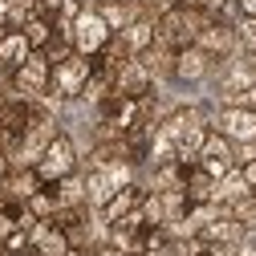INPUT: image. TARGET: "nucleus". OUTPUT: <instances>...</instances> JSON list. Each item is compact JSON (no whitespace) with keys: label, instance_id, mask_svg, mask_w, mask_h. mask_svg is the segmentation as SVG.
Masks as SVG:
<instances>
[{"label":"nucleus","instance_id":"nucleus-15","mask_svg":"<svg viewBox=\"0 0 256 256\" xmlns=\"http://www.w3.org/2000/svg\"><path fill=\"white\" fill-rule=\"evenodd\" d=\"M142 57V66L154 74V82L163 86V82H175V49H163V45H150L146 53H138Z\"/></svg>","mask_w":256,"mask_h":256},{"label":"nucleus","instance_id":"nucleus-21","mask_svg":"<svg viewBox=\"0 0 256 256\" xmlns=\"http://www.w3.org/2000/svg\"><path fill=\"white\" fill-rule=\"evenodd\" d=\"M20 33L28 37V45H33V49H45V45L53 41V20H45V16H33V20H28V24L20 28Z\"/></svg>","mask_w":256,"mask_h":256},{"label":"nucleus","instance_id":"nucleus-28","mask_svg":"<svg viewBox=\"0 0 256 256\" xmlns=\"http://www.w3.org/2000/svg\"><path fill=\"white\" fill-rule=\"evenodd\" d=\"M240 106H248V110H256V82L248 86V94H244V98H240Z\"/></svg>","mask_w":256,"mask_h":256},{"label":"nucleus","instance_id":"nucleus-8","mask_svg":"<svg viewBox=\"0 0 256 256\" xmlns=\"http://www.w3.org/2000/svg\"><path fill=\"white\" fill-rule=\"evenodd\" d=\"M204 53H212L216 61H228V57H240V37H236V24H228V20H212L204 33H200V41H196Z\"/></svg>","mask_w":256,"mask_h":256},{"label":"nucleus","instance_id":"nucleus-19","mask_svg":"<svg viewBox=\"0 0 256 256\" xmlns=\"http://www.w3.org/2000/svg\"><path fill=\"white\" fill-rule=\"evenodd\" d=\"M37 16V0H0V20L8 28H24Z\"/></svg>","mask_w":256,"mask_h":256},{"label":"nucleus","instance_id":"nucleus-24","mask_svg":"<svg viewBox=\"0 0 256 256\" xmlns=\"http://www.w3.org/2000/svg\"><path fill=\"white\" fill-rule=\"evenodd\" d=\"M228 216H236L244 228H252V224H256V191L244 196V200H236V204H228Z\"/></svg>","mask_w":256,"mask_h":256},{"label":"nucleus","instance_id":"nucleus-14","mask_svg":"<svg viewBox=\"0 0 256 256\" xmlns=\"http://www.w3.org/2000/svg\"><path fill=\"white\" fill-rule=\"evenodd\" d=\"M49 187L57 191V204H61V208H90V191H86V171H74V175L57 179V183H49Z\"/></svg>","mask_w":256,"mask_h":256},{"label":"nucleus","instance_id":"nucleus-7","mask_svg":"<svg viewBox=\"0 0 256 256\" xmlns=\"http://www.w3.org/2000/svg\"><path fill=\"white\" fill-rule=\"evenodd\" d=\"M212 74H216V57L204 53L200 45H187V49L175 53V82H183V86H204V82H212Z\"/></svg>","mask_w":256,"mask_h":256},{"label":"nucleus","instance_id":"nucleus-13","mask_svg":"<svg viewBox=\"0 0 256 256\" xmlns=\"http://www.w3.org/2000/svg\"><path fill=\"white\" fill-rule=\"evenodd\" d=\"M142 196H146V187H142V183H130V187H122L118 196L98 212V216H102L106 224H118V220H126V216H130V212L142 204Z\"/></svg>","mask_w":256,"mask_h":256},{"label":"nucleus","instance_id":"nucleus-22","mask_svg":"<svg viewBox=\"0 0 256 256\" xmlns=\"http://www.w3.org/2000/svg\"><path fill=\"white\" fill-rule=\"evenodd\" d=\"M200 158H232V138H224L220 130H208ZM232 163H236V158H232Z\"/></svg>","mask_w":256,"mask_h":256},{"label":"nucleus","instance_id":"nucleus-20","mask_svg":"<svg viewBox=\"0 0 256 256\" xmlns=\"http://www.w3.org/2000/svg\"><path fill=\"white\" fill-rule=\"evenodd\" d=\"M24 208L33 212L37 220H57V212H61V204H57V191H53V187H41V191H37V196L28 200Z\"/></svg>","mask_w":256,"mask_h":256},{"label":"nucleus","instance_id":"nucleus-33","mask_svg":"<svg viewBox=\"0 0 256 256\" xmlns=\"http://www.w3.org/2000/svg\"><path fill=\"white\" fill-rule=\"evenodd\" d=\"M8 33H12V28H8V24H4V20H0V41H4V37H8Z\"/></svg>","mask_w":256,"mask_h":256},{"label":"nucleus","instance_id":"nucleus-6","mask_svg":"<svg viewBox=\"0 0 256 256\" xmlns=\"http://www.w3.org/2000/svg\"><path fill=\"white\" fill-rule=\"evenodd\" d=\"M154 90H158V82L142 66V57H130V61H122V66L114 70V94L118 98H146V94H154Z\"/></svg>","mask_w":256,"mask_h":256},{"label":"nucleus","instance_id":"nucleus-9","mask_svg":"<svg viewBox=\"0 0 256 256\" xmlns=\"http://www.w3.org/2000/svg\"><path fill=\"white\" fill-rule=\"evenodd\" d=\"M33 53H37V49L28 45V37L20 33V28H12V33L0 41V82H12V74H16Z\"/></svg>","mask_w":256,"mask_h":256},{"label":"nucleus","instance_id":"nucleus-35","mask_svg":"<svg viewBox=\"0 0 256 256\" xmlns=\"http://www.w3.org/2000/svg\"><path fill=\"white\" fill-rule=\"evenodd\" d=\"M252 66H256V57H252Z\"/></svg>","mask_w":256,"mask_h":256},{"label":"nucleus","instance_id":"nucleus-17","mask_svg":"<svg viewBox=\"0 0 256 256\" xmlns=\"http://www.w3.org/2000/svg\"><path fill=\"white\" fill-rule=\"evenodd\" d=\"M244 196H252V187L244 183V171L240 167H232L224 179H216V204H236V200H244Z\"/></svg>","mask_w":256,"mask_h":256},{"label":"nucleus","instance_id":"nucleus-18","mask_svg":"<svg viewBox=\"0 0 256 256\" xmlns=\"http://www.w3.org/2000/svg\"><path fill=\"white\" fill-rule=\"evenodd\" d=\"M122 41L130 45V53L138 57V53H146L150 45H154V16H138L130 28H122Z\"/></svg>","mask_w":256,"mask_h":256},{"label":"nucleus","instance_id":"nucleus-34","mask_svg":"<svg viewBox=\"0 0 256 256\" xmlns=\"http://www.w3.org/2000/svg\"><path fill=\"white\" fill-rule=\"evenodd\" d=\"M90 4H102V0H90Z\"/></svg>","mask_w":256,"mask_h":256},{"label":"nucleus","instance_id":"nucleus-32","mask_svg":"<svg viewBox=\"0 0 256 256\" xmlns=\"http://www.w3.org/2000/svg\"><path fill=\"white\" fill-rule=\"evenodd\" d=\"M12 208V200H8V191H4V183H0V212H8Z\"/></svg>","mask_w":256,"mask_h":256},{"label":"nucleus","instance_id":"nucleus-3","mask_svg":"<svg viewBox=\"0 0 256 256\" xmlns=\"http://www.w3.org/2000/svg\"><path fill=\"white\" fill-rule=\"evenodd\" d=\"M16 94H24V98H37V102H45L49 98V86H53V66H49V57L37 49L33 57L24 61V66L12 74V82H8Z\"/></svg>","mask_w":256,"mask_h":256},{"label":"nucleus","instance_id":"nucleus-4","mask_svg":"<svg viewBox=\"0 0 256 256\" xmlns=\"http://www.w3.org/2000/svg\"><path fill=\"white\" fill-rule=\"evenodd\" d=\"M110 37H114V33H110V24L102 20V12L94 8V4L74 20V49L86 53V57H98V53L110 45Z\"/></svg>","mask_w":256,"mask_h":256},{"label":"nucleus","instance_id":"nucleus-11","mask_svg":"<svg viewBox=\"0 0 256 256\" xmlns=\"http://www.w3.org/2000/svg\"><path fill=\"white\" fill-rule=\"evenodd\" d=\"M41 187H45V183H41L37 167H12L8 179H4V191H8V200H12V204H28Z\"/></svg>","mask_w":256,"mask_h":256},{"label":"nucleus","instance_id":"nucleus-10","mask_svg":"<svg viewBox=\"0 0 256 256\" xmlns=\"http://www.w3.org/2000/svg\"><path fill=\"white\" fill-rule=\"evenodd\" d=\"M102 12V20L110 24V33H122V28H130L138 16H146L142 0H102V4H94Z\"/></svg>","mask_w":256,"mask_h":256},{"label":"nucleus","instance_id":"nucleus-25","mask_svg":"<svg viewBox=\"0 0 256 256\" xmlns=\"http://www.w3.org/2000/svg\"><path fill=\"white\" fill-rule=\"evenodd\" d=\"M232 158H236V167L256 163V138H252V142H236V146H232Z\"/></svg>","mask_w":256,"mask_h":256},{"label":"nucleus","instance_id":"nucleus-16","mask_svg":"<svg viewBox=\"0 0 256 256\" xmlns=\"http://www.w3.org/2000/svg\"><path fill=\"white\" fill-rule=\"evenodd\" d=\"M183 191H187V200H191V204H212V196H216V179H212L204 167H187Z\"/></svg>","mask_w":256,"mask_h":256},{"label":"nucleus","instance_id":"nucleus-2","mask_svg":"<svg viewBox=\"0 0 256 256\" xmlns=\"http://www.w3.org/2000/svg\"><path fill=\"white\" fill-rule=\"evenodd\" d=\"M74 171H82V150H78L74 134H66V130H61V134L49 142V150L41 154V163H37V175H41V183L49 187V183H57V179L74 175Z\"/></svg>","mask_w":256,"mask_h":256},{"label":"nucleus","instance_id":"nucleus-1","mask_svg":"<svg viewBox=\"0 0 256 256\" xmlns=\"http://www.w3.org/2000/svg\"><path fill=\"white\" fill-rule=\"evenodd\" d=\"M94 70H98V66H94V57H86V53H74V57L61 61V66H53V86H49L45 106L53 110L61 102H82V94H86Z\"/></svg>","mask_w":256,"mask_h":256},{"label":"nucleus","instance_id":"nucleus-12","mask_svg":"<svg viewBox=\"0 0 256 256\" xmlns=\"http://www.w3.org/2000/svg\"><path fill=\"white\" fill-rule=\"evenodd\" d=\"M244 232H248V228H244L236 216H220V220H212V224H208L200 236H204L208 244H216V248H232V244H240V240H244Z\"/></svg>","mask_w":256,"mask_h":256},{"label":"nucleus","instance_id":"nucleus-30","mask_svg":"<svg viewBox=\"0 0 256 256\" xmlns=\"http://www.w3.org/2000/svg\"><path fill=\"white\" fill-rule=\"evenodd\" d=\"M8 171H12V158H8V154H0V183L8 179Z\"/></svg>","mask_w":256,"mask_h":256},{"label":"nucleus","instance_id":"nucleus-5","mask_svg":"<svg viewBox=\"0 0 256 256\" xmlns=\"http://www.w3.org/2000/svg\"><path fill=\"white\" fill-rule=\"evenodd\" d=\"M212 130H220L224 138H232L236 142H252L256 138V110L248 106H220L212 110Z\"/></svg>","mask_w":256,"mask_h":256},{"label":"nucleus","instance_id":"nucleus-27","mask_svg":"<svg viewBox=\"0 0 256 256\" xmlns=\"http://www.w3.org/2000/svg\"><path fill=\"white\" fill-rule=\"evenodd\" d=\"M240 171H244V183H248V187H252V191H256V163H244V167H240Z\"/></svg>","mask_w":256,"mask_h":256},{"label":"nucleus","instance_id":"nucleus-26","mask_svg":"<svg viewBox=\"0 0 256 256\" xmlns=\"http://www.w3.org/2000/svg\"><path fill=\"white\" fill-rule=\"evenodd\" d=\"M240 256H256V224L244 232V240H240Z\"/></svg>","mask_w":256,"mask_h":256},{"label":"nucleus","instance_id":"nucleus-31","mask_svg":"<svg viewBox=\"0 0 256 256\" xmlns=\"http://www.w3.org/2000/svg\"><path fill=\"white\" fill-rule=\"evenodd\" d=\"M240 12L244 16H256V0H240Z\"/></svg>","mask_w":256,"mask_h":256},{"label":"nucleus","instance_id":"nucleus-29","mask_svg":"<svg viewBox=\"0 0 256 256\" xmlns=\"http://www.w3.org/2000/svg\"><path fill=\"white\" fill-rule=\"evenodd\" d=\"M224 4H228V0H200V8H208V12H212V16H216V12H220V8H224Z\"/></svg>","mask_w":256,"mask_h":256},{"label":"nucleus","instance_id":"nucleus-23","mask_svg":"<svg viewBox=\"0 0 256 256\" xmlns=\"http://www.w3.org/2000/svg\"><path fill=\"white\" fill-rule=\"evenodd\" d=\"M236 37H240V53L256 57V16H240L236 20Z\"/></svg>","mask_w":256,"mask_h":256}]
</instances>
